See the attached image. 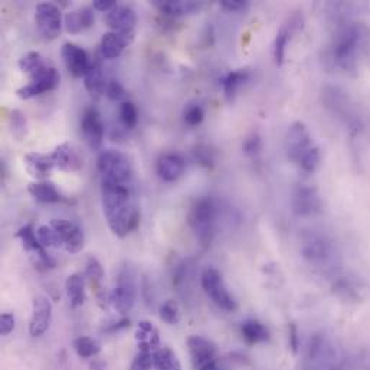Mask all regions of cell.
Here are the masks:
<instances>
[{"label": "cell", "mask_w": 370, "mask_h": 370, "mask_svg": "<svg viewBox=\"0 0 370 370\" xmlns=\"http://www.w3.org/2000/svg\"><path fill=\"white\" fill-rule=\"evenodd\" d=\"M333 291L346 301H359L361 298V287L349 276H337L333 283Z\"/></svg>", "instance_id": "33"}, {"label": "cell", "mask_w": 370, "mask_h": 370, "mask_svg": "<svg viewBox=\"0 0 370 370\" xmlns=\"http://www.w3.org/2000/svg\"><path fill=\"white\" fill-rule=\"evenodd\" d=\"M103 209L111 232L124 238L140 223V211L133 201L128 184L101 181Z\"/></svg>", "instance_id": "2"}, {"label": "cell", "mask_w": 370, "mask_h": 370, "mask_svg": "<svg viewBox=\"0 0 370 370\" xmlns=\"http://www.w3.org/2000/svg\"><path fill=\"white\" fill-rule=\"evenodd\" d=\"M107 25L113 29V32L134 38L137 25L135 12L130 6L117 5L111 12L107 13Z\"/></svg>", "instance_id": "20"}, {"label": "cell", "mask_w": 370, "mask_h": 370, "mask_svg": "<svg viewBox=\"0 0 370 370\" xmlns=\"http://www.w3.org/2000/svg\"><path fill=\"white\" fill-rule=\"evenodd\" d=\"M303 258L315 269L330 272L336 269L337 252L333 242L317 232H308L301 242Z\"/></svg>", "instance_id": "5"}, {"label": "cell", "mask_w": 370, "mask_h": 370, "mask_svg": "<svg viewBox=\"0 0 370 370\" xmlns=\"http://www.w3.org/2000/svg\"><path fill=\"white\" fill-rule=\"evenodd\" d=\"M250 79V71L248 69H235L226 74L222 79V88L225 92V97L228 100H234L238 94V91L245 85V82Z\"/></svg>", "instance_id": "31"}, {"label": "cell", "mask_w": 370, "mask_h": 370, "mask_svg": "<svg viewBox=\"0 0 370 370\" xmlns=\"http://www.w3.org/2000/svg\"><path fill=\"white\" fill-rule=\"evenodd\" d=\"M81 131H82V135L85 138L86 145L92 150H99L101 147L106 130H104L101 116L94 107H89L82 113Z\"/></svg>", "instance_id": "16"}, {"label": "cell", "mask_w": 370, "mask_h": 370, "mask_svg": "<svg viewBox=\"0 0 370 370\" xmlns=\"http://www.w3.org/2000/svg\"><path fill=\"white\" fill-rule=\"evenodd\" d=\"M153 353L155 352L150 350H138L128 370H153L155 369Z\"/></svg>", "instance_id": "42"}, {"label": "cell", "mask_w": 370, "mask_h": 370, "mask_svg": "<svg viewBox=\"0 0 370 370\" xmlns=\"http://www.w3.org/2000/svg\"><path fill=\"white\" fill-rule=\"evenodd\" d=\"M65 290H67L69 303L74 308L81 307L85 303L84 276L81 274H72L68 276L65 281Z\"/></svg>", "instance_id": "34"}, {"label": "cell", "mask_w": 370, "mask_h": 370, "mask_svg": "<svg viewBox=\"0 0 370 370\" xmlns=\"http://www.w3.org/2000/svg\"><path fill=\"white\" fill-rule=\"evenodd\" d=\"M155 370H181L176 353L167 347H160L153 353Z\"/></svg>", "instance_id": "35"}, {"label": "cell", "mask_w": 370, "mask_h": 370, "mask_svg": "<svg viewBox=\"0 0 370 370\" xmlns=\"http://www.w3.org/2000/svg\"><path fill=\"white\" fill-rule=\"evenodd\" d=\"M195 159L198 160L199 164H202L206 169H212L215 166V153L212 149L206 145H199L195 147Z\"/></svg>", "instance_id": "46"}, {"label": "cell", "mask_w": 370, "mask_h": 370, "mask_svg": "<svg viewBox=\"0 0 370 370\" xmlns=\"http://www.w3.org/2000/svg\"><path fill=\"white\" fill-rule=\"evenodd\" d=\"M290 346L294 353L298 352V336H297V329L294 325L290 326Z\"/></svg>", "instance_id": "52"}, {"label": "cell", "mask_w": 370, "mask_h": 370, "mask_svg": "<svg viewBox=\"0 0 370 370\" xmlns=\"http://www.w3.org/2000/svg\"><path fill=\"white\" fill-rule=\"evenodd\" d=\"M35 22L43 38L57 39L62 29L61 9L54 4H39L35 9Z\"/></svg>", "instance_id": "13"}, {"label": "cell", "mask_w": 370, "mask_h": 370, "mask_svg": "<svg viewBox=\"0 0 370 370\" xmlns=\"http://www.w3.org/2000/svg\"><path fill=\"white\" fill-rule=\"evenodd\" d=\"M160 318L166 325L174 326L180 321V308L174 300H167L160 307Z\"/></svg>", "instance_id": "39"}, {"label": "cell", "mask_w": 370, "mask_h": 370, "mask_svg": "<svg viewBox=\"0 0 370 370\" xmlns=\"http://www.w3.org/2000/svg\"><path fill=\"white\" fill-rule=\"evenodd\" d=\"M23 163L25 167L28 170V173L36 179H39L40 181L46 180L55 167L52 155H43V153H28L23 157Z\"/></svg>", "instance_id": "22"}, {"label": "cell", "mask_w": 370, "mask_h": 370, "mask_svg": "<svg viewBox=\"0 0 370 370\" xmlns=\"http://www.w3.org/2000/svg\"><path fill=\"white\" fill-rule=\"evenodd\" d=\"M52 320V304L51 301L43 297L38 296L33 298L32 303V317L29 323V333L33 337H40L50 329Z\"/></svg>", "instance_id": "17"}, {"label": "cell", "mask_w": 370, "mask_h": 370, "mask_svg": "<svg viewBox=\"0 0 370 370\" xmlns=\"http://www.w3.org/2000/svg\"><path fill=\"white\" fill-rule=\"evenodd\" d=\"M201 283H202V288L206 293V296L220 310L228 311V313L237 311L238 303H237L235 297L230 294L229 290L226 288L222 275L216 268H206L202 272Z\"/></svg>", "instance_id": "7"}, {"label": "cell", "mask_w": 370, "mask_h": 370, "mask_svg": "<svg viewBox=\"0 0 370 370\" xmlns=\"http://www.w3.org/2000/svg\"><path fill=\"white\" fill-rule=\"evenodd\" d=\"M293 211L298 216H311L323 209V201L317 188L311 184H300L293 195Z\"/></svg>", "instance_id": "15"}, {"label": "cell", "mask_w": 370, "mask_h": 370, "mask_svg": "<svg viewBox=\"0 0 370 370\" xmlns=\"http://www.w3.org/2000/svg\"><path fill=\"white\" fill-rule=\"evenodd\" d=\"M370 48V29L357 21L342 22L326 51V64L346 74H354Z\"/></svg>", "instance_id": "1"}, {"label": "cell", "mask_w": 370, "mask_h": 370, "mask_svg": "<svg viewBox=\"0 0 370 370\" xmlns=\"http://www.w3.org/2000/svg\"><path fill=\"white\" fill-rule=\"evenodd\" d=\"M36 235L39 242L45 247V248H61L64 247L62 238L58 234V230L51 226V225H42L38 228Z\"/></svg>", "instance_id": "36"}, {"label": "cell", "mask_w": 370, "mask_h": 370, "mask_svg": "<svg viewBox=\"0 0 370 370\" xmlns=\"http://www.w3.org/2000/svg\"><path fill=\"white\" fill-rule=\"evenodd\" d=\"M96 22L94 11L91 8H81L74 12L67 13L65 16V29L71 35H78L86 29H89Z\"/></svg>", "instance_id": "26"}, {"label": "cell", "mask_w": 370, "mask_h": 370, "mask_svg": "<svg viewBox=\"0 0 370 370\" xmlns=\"http://www.w3.org/2000/svg\"><path fill=\"white\" fill-rule=\"evenodd\" d=\"M321 164V152L320 147L315 146L313 150H310L298 163V167L305 173H314L318 170Z\"/></svg>", "instance_id": "41"}, {"label": "cell", "mask_w": 370, "mask_h": 370, "mask_svg": "<svg viewBox=\"0 0 370 370\" xmlns=\"http://www.w3.org/2000/svg\"><path fill=\"white\" fill-rule=\"evenodd\" d=\"M241 333L247 343L250 344H259L269 340V330L262 325L261 321L250 318L242 323Z\"/></svg>", "instance_id": "32"}, {"label": "cell", "mask_w": 370, "mask_h": 370, "mask_svg": "<svg viewBox=\"0 0 370 370\" xmlns=\"http://www.w3.org/2000/svg\"><path fill=\"white\" fill-rule=\"evenodd\" d=\"M110 303L120 314H127L131 311L135 303V283L133 275L128 271H123L118 275L117 286L110 294Z\"/></svg>", "instance_id": "14"}, {"label": "cell", "mask_w": 370, "mask_h": 370, "mask_svg": "<svg viewBox=\"0 0 370 370\" xmlns=\"http://www.w3.org/2000/svg\"><path fill=\"white\" fill-rule=\"evenodd\" d=\"M332 370H344V366L340 364V366H337V367H335V369H332Z\"/></svg>", "instance_id": "53"}, {"label": "cell", "mask_w": 370, "mask_h": 370, "mask_svg": "<svg viewBox=\"0 0 370 370\" xmlns=\"http://www.w3.org/2000/svg\"><path fill=\"white\" fill-rule=\"evenodd\" d=\"M106 94L113 101H123V100L127 99V92H125L124 86L118 81H116V79L108 81Z\"/></svg>", "instance_id": "48"}, {"label": "cell", "mask_w": 370, "mask_h": 370, "mask_svg": "<svg viewBox=\"0 0 370 370\" xmlns=\"http://www.w3.org/2000/svg\"><path fill=\"white\" fill-rule=\"evenodd\" d=\"M220 6H222V9L228 11V12L237 13V12H244L245 9H248L250 4L245 2V0H222Z\"/></svg>", "instance_id": "49"}, {"label": "cell", "mask_w": 370, "mask_h": 370, "mask_svg": "<svg viewBox=\"0 0 370 370\" xmlns=\"http://www.w3.org/2000/svg\"><path fill=\"white\" fill-rule=\"evenodd\" d=\"M92 6H94V9L100 11V12H111L116 6H117V2H114V0H94V4H92Z\"/></svg>", "instance_id": "51"}, {"label": "cell", "mask_w": 370, "mask_h": 370, "mask_svg": "<svg viewBox=\"0 0 370 370\" xmlns=\"http://www.w3.org/2000/svg\"><path fill=\"white\" fill-rule=\"evenodd\" d=\"M50 225L58 230L64 248L69 254H78L84 248V232L78 225L65 219H52Z\"/></svg>", "instance_id": "21"}, {"label": "cell", "mask_w": 370, "mask_h": 370, "mask_svg": "<svg viewBox=\"0 0 370 370\" xmlns=\"http://www.w3.org/2000/svg\"><path fill=\"white\" fill-rule=\"evenodd\" d=\"M107 84H108V81H106L101 62L100 61L91 62V67L84 77V85H85L86 91L92 97L99 99L103 94H106Z\"/></svg>", "instance_id": "27"}, {"label": "cell", "mask_w": 370, "mask_h": 370, "mask_svg": "<svg viewBox=\"0 0 370 370\" xmlns=\"http://www.w3.org/2000/svg\"><path fill=\"white\" fill-rule=\"evenodd\" d=\"M45 61L38 52H28L19 60V68L22 72H25L29 78L39 72L45 67Z\"/></svg>", "instance_id": "38"}, {"label": "cell", "mask_w": 370, "mask_h": 370, "mask_svg": "<svg viewBox=\"0 0 370 370\" xmlns=\"http://www.w3.org/2000/svg\"><path fill=\"white\" fill-rule=\"evenodd\" d=\"M16 238L21 240L23 250L29 254V258L38 271H48L55 267V261L48 255L45 247L39 242L38 235L35 234L33 226L30 223L22 226L18 230Z\"/></svg>", "instance_id": "10"}, {"label": "cell", "mask_w": 370, "mask_h": 370, "mask_svg": "<svg viewBox=\"0 0 370 370\" xmlns=\"http://www.w3.org/2000/svg\"><path fill=\"white\" fill-rule=\"evenodd\" d=\"M183 118H184V123H186L188 125L196 127L203 121L205 111L198 104H189L183 111Z\"/></svg>", "instance_id": "43"}, {"label": "cell", "mask_w": 370, "mask_h": 370, "mask_svg": "<svg viewBox=\"0 0 370 370\" xmlns=\"http://www.w3.org/2000/svg\"><path fill=\"white\" fill-rule=\"evenodd\" d=\"M99 170L103 180L128 184L133 176V166L125 155L117 150H106L99 156Z\"/></svg>", "instance_id": "8"}, {"label": "cell", "mask_w": 370, "mask_h": 370, "mask_svg": "<svg viewBox=\"0 0 370 370\" xmlns=\"http://www.w3.org/2000/svg\"><path fill=\"white\" fill-rule=\"evenodd\" d=\"M314 147L315 143L308 127L301 121L293 123L286 135V150L288 159L298 166L300 160Z\"/></svg>", "instance_id": "9"}, {"label": "cell", "mask_w": 370, "mask_h": 370, "mask_svg": "<svg viewBox=\"0 0 370 370\" xmlns=\"http://www.w3.org/2000/svg\"><path fill=\"white\" fill-rule=\"evenodd\" d=\"M135 340L138 343L140 350H150L156 352L160 347V335L159 330L152 325L150 321H140L137 325Z\"/></svg>", "instance_id": "29"}, {"label": "cell", "mask_w": 370, "mask_h": 370, "mask_svg": "<svg viewBox=\"0 0 370 370\" xmlns=\"http://www.w3.org/2000/svg\"><path fill=\"white\" fill-rule=\"evenodd\" d=\"M29 79H30L29 84H26L25 86L16 91L18 97L22 100H30L33 97L43 94V92L54 91L61 82L60 72L50 65H45L39 72L32 75Z\"/></svg>", "instance_id": "11"}, {"label": "cell", "mask_w": 370, "mask_h": 370, "mask_svg": "<svg viewBox=\"0 0 370 370\" xmlns=\"http://www.w3.org/2000/svg\"><path fill=\"white\" fill-rule=\"evenodd\" d=\"M184 169H186V163L183 157L174 153L163 155L157 162V174L162 180L169 183L179 180L183 176Z\"/></svg>", "instance_id": "23"}, {"label": "cell", "mask_w": 370, "mask_h": 370, "mask_svg": "<svg viewBox=\"0 0 370 370\" xmlns=\"http://www.w3.org/2000/svg\"><path fill=\"white\" fill-rule=\"evenodd\" d=\"M242 150L248 157H257L262 150V140L258 133H251L242 145Z\"/></svg>", "instance_id": "45"}, {"label": "cell", "mask_w": 370, "mask_h": 370, "mask_svg": "<svg viewBox=\"0 0 370 370\" xmlns=\"http://www.w3.org/2000/svg\"><path fill=\"white\" fill-rule=\"evenodd\" d=\"M219 209L216 202L209 198L198 199L189 211V225L202 245H209L213 241L218 226Z\"/></svg>", "instance_id": "6"}, {"label": "cell", "mask_w": 370, "mask_h": 370, "mask_svg": "<svg viewBox=\"0 0 370 370\" xmlns=\"http://www.w3.org/2000/svg\"><path fill=\"white\" fill-rule=\"evenodd\" d=\"M15 329V315L12 313H4L0 317V333L2 336H9Z\"/></svg>", "instance_id": "50"}, {"label": "cell", "mask_w": 370, "mask_h": 370, "mask_svg": "<svg viewBox=\"0 0 370 370\" xmlns=\"http://www.w3.org/2000/svg\"><path fill=\"white\" fill-rule=\"evenodd\" d=\"M28 192L35 198V201L40 203H62L68 202V199L57 189V186L51 181H35L28 186Z\"/></svg>", "instance_id": "25"}, {"label": "cell", "mask_w": 370, "mask_h": 370, "mask_svg": "<svg viewBox=\"0 0 370 370\" xmlns=\"http://www.w3.org/2000/svg\"><path fill=\"white\" fill-rule=\"evenodd\" d=\"M133 40L134 38L131 36H125L113 30L107 32L101 38V54L106 60H116Z\"/></svg>", "instance_id": "24"}, {"label": "cell", "mask_w": 370, "mask_h": 370, "mask_svg": "<svg viewBox=\"0 0 370 370\" xmlns=\"http://www.w3.org/2000/svg\"><path fill=\"white\" fill-rule=\"evenodd\" d=\"M303 16L300 13L293 15L291 18H288V21L281 26V29L276 33L275 42H274V60L275 64L281 67L286 58V51H287V46L291 40V38L298 33L303 29Z\"/></svg>", "instance_id": "18"}, {"label": "cell", "mask_w": 370, "mask_h": 370, "mask_svg": "<svg viewBox=\"0 0 370 370\" xmlns=\"http://www.w3.org/2000/svg\"><path fill=\"white\" fill-rule=\"evenodd\" d=\"M11 128H12V133L15 137L18 138H22V135L25 134L26 131V118H25V114L19 110H13L11 113Z\"/></svg>", "instance_id": "47"}, {"label": "cell", "mask_w": 370, "mask_h": 370, "mask_svg": "<svg viewBox=\"0 0 370 370\" xmlns=\"http://www.w3.org/2000/svg\"><path fill=\"white\" fill-rule=\"evenodd\" d=\"M52 159L55 163V167L62 170V172H78L82 166V162L79 159V156L77 155V152H74L72 146L68 143L60 145L54 153H52Z\"/></svg>", "instance_id": "28"}, {"label": "cell", "mask_w": 370, "mask_h": 370, "mask_svg": "<svg viewBox=\"0 0 370 370\" xmlns=\"http://www.w3.org/2000/svg\"><path fill=\"white\" fill-rule=\"evenodd\" d=\"M64 64L67 67V69L69 71V74L75 78L79 77H85V74L88 72L91 62L88 60L86 52L81 48V46L67 42L62 46V51H61Z\"/></svg>", "instance_id": "19"}, {"label": "cell", "mask_w": 370, "mask_h": 370, "mask_svg": "<svg viewBox=\"0 0 370 370\" xmlns=\"http://www.w3.org/2000/svg\"><path fill=\"white\" fill-rule=\"evenodd\" d=\"M120 117H121L123 124L127 128H134L138 121V113H137L135 106L130 101H124L120 108Z\"/></svg>", "instance_id": "44"}, {"label": "cell", "mask_w": 370, "mask_h": 370, "mask_svg": "<svg viewBox=\"0 0 370 370\" xmlns=\"http://www.w3.org/2000/svg\"><path fill=\"white\" fill-rule=\"evenodd\" d=\"M74 350L81 359H91L100 353L101 346L97 340L82 336L74 340Z\"/></svg>", "instance_id": "37"}, {"label": "cell", "mask_w": 370, "mask_h": 370, "mask_svg": "<svg viewBox=\"0 0 370 370\" xmlns=\"http://www.w3.org/2000/svg\"><path fill=\"white\" fill-rule=\"evenodd\" d=\"M188 349L195 370H218V349L212 342L202 336H191Z\"/></svg>", "instance_id": "12"}, {"label": "cell", "mask_w": 370, "mask_h": 370, "mask_svg": "<svg viewBox=\"0 0 370 370\" xmlns=\"http://www.w3.org/2000/svg\"><path fill=\"white\" fill-rule=\"evenodd\" d=\"M323 104L347 128L349 134L359 137L366 130V120L360 107L350 97L347 91L340 86L329 85L323 89Z\"/></svg>", "instance_id": "3"}, {"label": "cell", "mask_w": 370, "mask_h": 370, "mask_svg": "<svg viewBox=\"0 0 370 370\" xmlns=\"http://www.w3.org/2000/svg\"><path fill=\"white\" fill-rule=\"evenodd\" d=\"M342 363L340 349L335 342L323 333L314 335L305 350L301 360V370H332Z\"/></svg>", "instance_id": "4"}, {"label": "cell", "mask_w": 370, "mask_h": 370, "mask_svg": "<svg viewBox=\"0 0 370 370\" xmlns=\"http://www.w3.org/2000/svg\"><path fill=\"white\" fill-rule=\"evenodd\" d=\"M85 275L88 276V280L91 281L92 287H99V284L104 279V269H103V267H101V264L97 258L91 257L88 259L86 268H85Z\"/></svg>", "instance_id": "40"}, {"label": "cell", "mask_w": 370, "mask_h": 370, "mask_svg": "<svg viewBox=\"0 0 370 370\" xmlns=\"http://www.w3.org/2000/svg\"><path fill=\"white\" fill-rule=\"evenodd\" d=\"M155 6L167 16H183L198 12L202 5L198 2H183V0H156Z\"/></svg>", "instance_id": "30"}]
</instances>
